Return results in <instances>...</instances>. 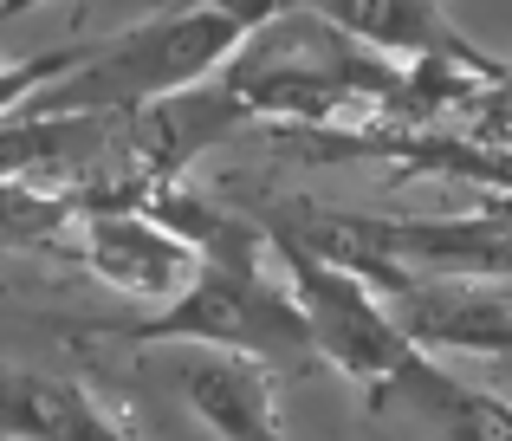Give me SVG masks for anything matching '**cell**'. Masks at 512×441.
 <instances>
[{"label":"cell","mask_w":512,"mask_h":441,"mask_svg":"<svg viewBox=\"0 0 512 441\" xmlns=\"http://www.w3.org/2000/svg\"><path fill=\"white\" fill-rule=\"evenodd\" d=\"M402 85V72L389 59H376L370 46H357L350 33L325 20V13H266L260 33L234 52V91L247 111H273V117H363L370 104H389Z\"/></svg>","instance_id":"obj_1"},{"label":"cell","mask_w":512,"mask_h":441,"mask_svg":"<svg viewBox=\"0 0 512 441\" xmlns=\"http://www.w3.org/2000/svg\"><path fill=\"white\" fill-rule=\"evenodd\" d=\"M273 253H279V266H286V292L299 299L305 331H312V351L325 357V364H338L344 377H357L363 390H370V403H376L422 351L402 338V325L389 318V305L376 299L357 273H344V266L292 247V240H273Z\"/></svg>","instance_id":"obj_2"},{"label":"cell","mask_w":512,"mask_h":441,"mask_svg":"<svg viewBox=\"0 0 512 441\" xmlns=\"http://www.w3.org/2000/svg\"><path fill=\"white\" fill-rule=\"evenodd\" d=\"M266 13H240V7H201V13H169L150 20L137 33H124L104 59H91L85 85L72 91L78 104H130V98H163V91L195 85L208 65L234 59Z\"/></svg>","instance_id":"obj_3"},{"label":"cell","mask_w":512,"mask_h":441,"mask_svg":"<svg viewBox=\"0 0 512 441\" xmlns=\"http://www.w3.org/2000/svg\"><path fill=\"white\" fill-rule=\"evenodd\" d=\"M389 318L415 351H480V357H512V299L480 292L461 279H396L389 286Z\"/></svg>","instance_id":"obj_4"},{"label":"cell","mask_w":512,"mask_h":441,"mask_svg":"<svg viewBox=\"0 0 512 441\" xmlns=\"http://www.w3.org/2000/svg\"><path fill=\"white\" fill-rule=\"evenodd\" d=\"M175 377H182V396L195 403V416L221 441H286L273 364L201 344V351H188L182 364H175Z\"/></svg>","instance_id":"obj_5"},{"label":"cell","mask_w":512,"mask_h":441,"mask_svg":"<svg viewBox=\"0 0 512 441\" xmlns=\"http://www.w3.org/2000/svg\"><path fill=\"white\" fill-rule=\"evenodd\" d=\"M91 266H98L111 286L150 292V299L182 292L188 279L201 273L195 247L175 240L156 215H98L91 221Z\"/></svg>","instance_id":"obj_6"},{"label":"cell","mask_w":512,"mask_h":441,"mask_svg":"<svg viewBox=\"0 0 512 441\" xmlns=\"http://www.w3.org/2000/svg\"><path fill=\"white\" fill-rule=\"evenodd\" d=\"M0 435L13 441H137L124 435L78 383L0 370Z\"/></svg>","instance_id":"obj_7"},{"label":"cell","mask_w":512,"mask_h":441,"mask_svg":"<svg viewBox=\"0 0 512 441\" xmlns=\"http://www.w3.org/2000/svg\"><path fill=\"white\" fill-rule=\"evenodd\" d=\"M383 396H402V403L435 429V441H512V409L500 396H487V390H474V383L435 370L428 357H415ZM383 396H376V403H383Z\"/></svg>","instance_id":"obj_8"}]
</instances>
